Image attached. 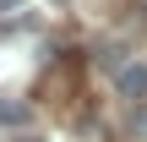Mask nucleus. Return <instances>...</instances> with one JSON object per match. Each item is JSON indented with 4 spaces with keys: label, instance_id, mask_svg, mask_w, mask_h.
<instances>
[{
    "label": "nucleus",
    "instance_id": "1",
    "mask_svg": "<svg viewBox=\"0 0 147 142\" xmlns=\"http://www.w3.org/2000/svg\"><path fill=\"white\" fill-rule=\"evenodd\" d=\"M120 93L125 99H147V66L136 60V66H120Z\"/></svg>",
    "mask_w": 147,
    "mask_h": 142
},
{
    "label": "nucleus",
    "instance_id": "2",
    "mask_svg": "<svg viewBox=\"0 0 147 142\" xmlns=\"http://www.w3.org/2000/svg\"><path fill=\"white\" fill-rule=\"evenodd\" d=\"M27 115H33V109H27L22 99H0V126H27Z\"/></svg>",
    "mask_w": 147,
    "mask_h": 142
},
{
    "label": "nucleus",
    "instance_id": "3",
    "mask_svg": "<svg viewBox=\"0 0 147 142\" xmlns=\"http://www.w3.org/2000/svg\"><path fill=\"white\" fill-rule=\"evenodd\" d=\"M131 131H142V137H147V109H142V115H131Z\"/></svg>",
    "mask_w": 147,
    "mask_h": 142
},
{
    "label": "nucleus",
    "instance_id": "4",
    "mask_svg": "<svg viewBox=\"0 0 147 142\" xmlns=\"http://www.w3.org/2000/svg\"><path fill=\"white\" fill-rule=\"evenodd\" d=\"M16 5H22V0H0V11H16Z\"/></svg>",
    "mask_w": 147,
    "mask_h": 142
},
{
    "label": "nucleus",
    "instance_id": "5",
    "mask_svg": "<svg viewBox=\"0 0 147 142\" xmlns=\"http://www.w3.org/2000/svg\"><path fill=\"white\" fill-rule=\"evenodd\" d=\"M16 142H38V137H33V131H22V137H16Z\"/></svg>",
    "mask_w": 147,
    "mask_h": 142
},
{
    "label": "nucleus",
    "instance_id": "6",
    "mask_svg": "<svg viewBox=\"0 0 147 142\" xmlns=\"http://www.w3.org/2000/svg\"><path fill=\"white\" fill-rule=\"evenodd\" d=\"M55 5H65V0H55Z\"/></svg>",
    "mask_w": 147,
    "mask_h": 142
}]
</instances>
